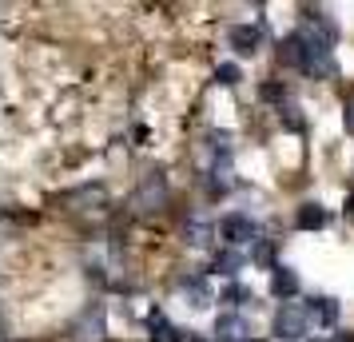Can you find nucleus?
Segmentation results:
<instances>
[{
  "label": "nucleus",
  "instance_id": "1",
  "mask_svg": "<svg viewBox=\"0 0 354 342\" xmlns=\"http://www.w3.org/2000/svg\"><path fill=\"white\" fill-rule=\"evenodd\" d=\"M299 36H303V72H310V76H330L335 72L330 44L319 32H299Z\"/></svg>",
  "mask_w": 354,
  "mask_h": 342
},
{
  "label": "nucleus",
  "instance_id": "2",
  "mask_svg": "<svg viewBox=\"0 0 354 342\" xmlns=\"http://www.w3.org/2000/svg\"><path fill=\"white\" fill-rule=\"evenodd\" d=\"M306 330H310V314H306V307H295V303H287V307L274 314V334H279L283 342L306 339Z\"/></svg>",
  "mask_w": 354,
  "mask_h": 342
},
{
  "label": "nucleus",
  "instance_id": "3",
  "mask_svg": "<svg viewBox=\"0 0 354 342\" xmlns=\"http://www.w3.org/2000/svg\"><path fill=\"white\" fill-rule=\"evenodd\" d=\"M163 199H167V180H163L160 171H147L144 180H140V187H136V211H160Z\"/></svg>",
  "mask_w": 354,
  "mask_h": 342
},
{
  "label": "nucleus",
  "instance_id": "4",
  "mask_svg": "<svg viewBox=\"0 0 354 342\" xmlns=\"http://www.w3.org/2000/svg\"><path fill=\"white\" fill-rule=\"evenodd\" d=\"M219 235H223L227 243H255V223L247 219V215H227L223 223H219Z\"/></svg>",
  "mask_w": 354,
  "mask_h": 342
},
{
  "label": "nucleus",
  "instance_id": "5",
  "mask_svg": "<svg viewBox=\"0 0 354 342\" xmlns=\"http://www.w3.org/2000/svg\"><path fill=\"white\" fill-rule=\"evenodd\" d=\"M251 339V326L243 314H223L219 323H215V342H247Z\"/></svg>",
  "mask_w": 354,
  "mask_h": 342
},
{
  "label": "nucleus",
  "instance_id": "6",
  "mask_svg": "<svg viewBox=\"0 0 354 342\" xmlns=\"http://www.w3.org/2000/svg\"><path fill=\"white\" fill-rule=\"evenodd\" d=\"M231 48L239 52V56H255L263 48V32H259L255 24H235L231 28Z\"/></svg>",
  "mask_w": 354,
  "mask_h": 342
},
{
  "label": "nucleus",
  "instance_id": "7",
  "mask_svg": "<svg viewBox=\"0 0 354 342\" xmlns=\"http://www.w3.org/2000/svg\"><path fill=\"white\" fill-rule=\"evenodd\" d=\"M147 330H151V334H147L151 342H179V330L163 319L160 310H151V314H147Z\"/></svg>",
  "mask_w": 354,
  "mask_h": 342
},
{
  "label": "nucleus",
  "instance_id": "8",
  "mask_svg": "<svg viewBox=\"0 0 354 342\" xmlns=\"http://www.w3.org/2000/svg\"><path fill=\"white\" fill-rule=\"evenodd\" d=\"M271 291L279 294V298H290V294L299 291V275H295L290 267H274V275H271Z\"/></svg>",
  "mask_w": 354,
  "mask_h": 342
},
{
  "label": "nucleus",
  "instance_id": "9",
  "mask_svg": "<svg viewBox=\"0 0 354 342\" xmlns=\"http://www.w3.org/2000/svg\"><path fill=\"white\" fill-rule=\"evenodd\" d=\"M295 223H299V231H319L326 223V211H322L319 203H303L299 215H295Z\"/></svg>",
  "mask_w": 354,
  "mask_h": 342
},
{
  "label": "nucleus",
  "instance_id": "10",
  "mask_svg": "<svg viewBox=\"0 0 354 342\" xmlns=\"http://www.w3.org/2000/svg\"><path fill=\"white\" fill-rule=\"evenodd\" d=\"M306 314H310L315 323L330 326V323L338 319V303H335V298H310V307H306Z\"/></svg>",
  "mask_w": 354,
  "mask_h": 342
},
{
  "label": "nucleus",
  "instance_id": "11",
  "mask_svg": "<svg viewBox=\"0 0 354 342\" xmlns=\"http://www.w3.org/2000/svg\"><path fill=\"white\" fill-rule=\"evenodd\" d=\"M80 342H104V310L96 307V314H88L80 326Z\"/></svg>",
  "mask_w": 354,
  "mask_h": 342
},
{
  "label": "nucleus",
  "instance_id": "12",
  "mask_svg": "<svg viewBox=\"0 0 354 342\" xmlns=\"http://www.w3.org/2000/svg\"><path fill=\"white\" fill-rule=\"evenodd\" d=\"M279 56H283L287 64L303 68V36H299V32H290L287 40H283V48H279Z\"/></svg>",
  "mask_w": 354,
  "mask_h": 342
},
{
  "label": "nucleus",
  "instance_id": "13",
  "mask_svg": "<svg viewBox=\"0 0 354 342\" xmlns=\"http://www.w3.org/2000/svg\"><path fill=\"white\" fill-rule=\"evenodd\" d=\"M239 80H243L239 64H219V68H215V84H223V88H235Z\"/></svg>",
  "mask_w": 354,
  "mask_h": 342
},
{
  "label": "nucleus",
  "instance_id": "14",
  "mask_svg": "<svg viewBox=\"0 0 354 342\" xmlns=\"http://www.w3.org/2000/svg\"><path fill=\"white\" fill-rule=\"evenodd\" d=\"M243 267V259L235 255V251H223V255H215V271H223V275H235Z\"/></svg>",
  "mask_w": 354,
  "mask_h": 342
},
{
  "label": "nucleus",
  "instance_id": "15",
  "mask_svg": "<svg viewBox=\"0 0 354 342\" xmlns=\"http://www.w3.org/2000/svg\"><path fill=\"white\" fill-rule=\"evenodd\" d=\"M255 263H259V267H271V271H274V251H271V243L255 239Z\"/></svg>",
  "mask_w": 354,
  "mask_h": 342
},
{
  "label": "nucleus",
  "instance_id": "16",
  "mask_svg": "<svg viewBox=\"0 0 354 342\" xmlns=\"http://www.w3.org/2000/svg\"><path fill=\"white\" fill-rule=\"evenodd\" d=\"M187 239H192L195 247H203L211 239V227H207V223H187Z\"/></svg>",
  "mask_w": 354,
  "mask_h": 342
},
{
  "label": "nucleus",
  "instance_id": "17",
  "mask_svg": "<svg viewBox=\"0 0 354 342\" xmlns=\"http://www.w3.org/2000/svg\"><path fill=\"white\" fill-rule=\"evenodd\" d=\"M263 99H283V88L279 84H263Z\"/></svg>",
  "mask_w": 354,
  "mask_h": 342
},
{
  "label": "nucleus",
  "instance_id": "18",
  "mask_svg": "<svg viewBox=\"0 0 354 342\" xmlns=\"http://www.w3.org/2000/svg\"><path fill=\"white\" fill-rule=\"evenodd\" d=\"M227 298H231V303H239V298H247V291H243V287H231V291H227Z\"/></svg>",
  "mask_w": 354,
  "mask_h": 342
},
{
  "label": "nucleus",
  "instance_id": "19",
  "mask_svg": "<svg viewBox=\"0 0 354 342\" xmlns=\"http://www.w3.org/2000/svg\"><path fill=\"white\" fill-rule=\"evenodd\" d=\"M326 342H354V334H351V330H338L335 339H326Z\"/></svg>",
  "mask_w": 354,
  "mask_h": 342
},
{
  "label": "nucleus",
  "instance_id": "20",
  "mask_svg": "<svg viewBox=\"0 0 354 342\" xmlns=\"http://www.w3.org/2000/svg\"><path fill=\"white\" fill-rule=\"evenodd\" d=\"M346 128L354 131V99H351V104H346Z\"/></svg>",
  "mask_w": 354,
  "mask_h": 342
}]
</instances>
